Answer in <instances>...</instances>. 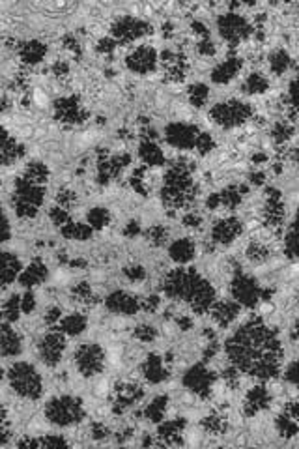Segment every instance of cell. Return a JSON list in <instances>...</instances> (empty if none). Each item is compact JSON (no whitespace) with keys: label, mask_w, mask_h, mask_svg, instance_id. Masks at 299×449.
Segmentation results:
<instances>
[{"label":"cell","mask_w":299,"mask_h":449,"mask_svg":"<svg viewBox=\"0 0 299 449\" xmlns=\"http://www.w3.org/2000/svg\"><path fill=\"white\" fill-rule=\"evenodd\" d=\"M228 352L241 369L258 376H273L279 367V343L262 324L250 322L230 341Z\"/></svg>","instance_id":"obj_1"},{"label":"cell","mask_w":299,"mask_h":449,"mask_svg":"<svg viewBox=\"0 0 299 449\" xmlns=\"http://www.w3.org/2000/svg\"><path fill=\"white\" fill-rule=\"evenodd\" d=\"M249 114L250 109L243 103H226L213 109V118L219 124H225V126H234V124L243 122Z\"/></svg>","instance_id":"obj_2"},{"label":"cell","mask_w":299,"mask_h":449,"mask_svg":"<svg viewBox=\"0 0 299 449\" xmlns=\"http://www.w3.org/2000/svg\"><path fill=\"white\" fill-rule=\"evenodd\" d=\"M219 26L223 36H225L226 39H230V42H239V39L247 36V32H249L247 23H245L243 19L236 17V15H228V17L221 19Z\"/></svg>","instance_id":"obj_3"},{"label":"cell","mask_w":299,"mask_h":449,"mask_svg":"<svg viewBox=\"0 0 299 449\" xmlns=\"http://www.w3.org/2000/svg\"><path fill=\"white\" fill-rule=\"evenodd\" d=\"M234 294L238 296L241 302L245 303H254L257 302V298H258V287L252 281H249V279H239L238 283H236V287H234Z\"/></svg>","instance_id":"obj_4"},{"label":"cell","mask_w":299,"mask_h":449,"mask_svg":"<svg viewBox=\"0 0 299 449\" xmlns=\"http://www.w3.org/2000/svg\"><path fill=\"white\" fill-rule=\"evenodd\" d=\"M239 230V223L236 219H226V221H221L213 230V238L217 241H230L238 234Z\"/></svg>","instance_id":"obj_5"},{"label":"cell","mask_w":299,"mask_h":449,"mask_svg":"<svg viewBox=\"0 0 299 449\" xmlns=\"http://www.w3.org/2000/svg\"><path fill=\"white\" fill-rule=\"evenodd\" d=\"M211 380H213V378L202 369H195L189 376H187V384H189L195 391H200V393H204V391L209 388Z\"/></svg>","instance_id":"obj_6"},{"label":"cell","mask_w":299,"mask_h":449,"mask_svg":"<svg viewBox=\"0 0 299 449\" xmlns=\"http://www.w3.org/2000/svg\"><path fill=\"white\" fill-rule=\"evenodd\" d=\"M266 402H268V395H266V391L262 388H257L254 391H250L249 397H247V406H245L247 414L258 412Z\"/></svg>","instance_id":"obj_7"},{"label":"cell","mask_w":299,"mask_h":449,"mask_svg":"<svg viewBox=\"0 0 299 449\" xmlns=\"http://www.w3.org/2000/svg\"><path fill=\"white\" fill-rule=\"evenodd\" d=\"M241 66V62L236 60V58H232V60H228L225 62V64H221L219 68L215 69V73H213V79L217 80V83H223V80H228L230 77H232L236 71H238V68Z\"/></svg>","instance_id":"obj_8"},{"label":"cell","mask_w":299,"mask_h":449,"mask_svg":"<svg viewBox=\"0 0 299 449\" xmlns=\"http://www.w3.org/2000/svg\"><path fill=\"white\" fill-rule=\"evenodd\" d=\"M236 314H238V307H236L234 303H223V305H219L217 311H215V318L219 320L223 326H226L230 320H234Z\"/></svg>","instance_id":"obj_9"},{"label":"cell","mask_w":299,"mask_h":449,"mask_svg":"<svg viewBox=\"0 0 299 449\" xmlns=\"http://www.w3.org/2000/svg\"><path fill=\"white\" fill-rule=\"evenodd\" d=\"M266 87H268V83L260 75H250L249 80L245 83V90L247 92H264Z\"/></svg>","instance_id":"obj_10"},{"label":"cell","mask_w":299,"mask_h":449,"mask_svg":"<svg viewBox=\"0 0 299 449\" xmlns=\"http://www.w3.org/2000/svg\"><path fill=\"white\" fill-rule=\"evenodd\" d=\"M191 253H193V247H191V243H187V241H180V243H176V247H174V257L180 260H187L191 257Z\"/></svg>","instance_id":"obj_11"},{"label":"cell","mask_w":299,"mask_h":449,"mask_svg":"<svg viewBox=\"0 0 299 449\" xmlns=\"http://www.w3.org/2000/svg\"><path fill=\"white\" fill-rule=\"evenodd\" d=\"M204 427H206V431L209 432H221L223 429H225V423H223V418H219V416H211V418H208L206 421H204Z\"/></svg>","instance_id":"obj_12"},{"label":"cell","mask_w":299,"mask_h":449,"mask_svg":"<svg viewBox=\"0 0 299 449\" xmlns=\"http://www.w3.org/2000/svg\"><path fill=\"white\" fill-rule=\"evenodd\" d=\"M268 249H266V247H262V246H250V249H249V259L250 260H254V262H262V260H266L268 259Z\"/></svg>","instance_id":"obj_13"},{"label":"cell","mask_w":299,"mask_h":449,"mask_svg":"<svg viewBox=\"0 0 299 449\" xmlns=\"http://www.w3.org/2000/svg\"><path fill=\"white\" fill-rule=\"evenodd\" d=\"M286 66H288V56L284 55V53H277V55L271 58V68H273L277 73L284 71Z\"/></svg>","instance_id":"obj_14"},{"label":"cell","mask_w":299,"mask_h":449,"mask_svg":"<svg viewBox=\"0 0 299 449\" xmlns=\"http://www.w3.org/2000/svg\"><path fill=\"white\" fill-rule=\"evenodd\" d=\"M193 92H191V98H193V103L196 105V107H200L202 103H204V99H206V96H208V90L202 87V85H196V87L191 88Z\"/></svg>","instance_id":"obj_15"},{"label":"cell","mask_w":299,"mask_h":449,"mask_svg":"<svg viewBox=\"0 0 299 449\" xmlns=\"http://www.w3.org/2000/svg\"><path fill=\"white\" fill-rule=\"evenodd\" d=\"M279 431L282 432V436H292V434H295L297 427H295L288 418H281L279 419Z\"/></svg>","instance_id":"obj_16"},{"label":"cell","mask_w":299,"mask_h":449,"mask_svg":"<svg viewBox=\"0 0 299 449\" xmlns=\"http://www.w3.org/2000/svg\"><path fill=\"white\" fill-rule=\"evenodd\" d=\"M288 249H290L292 253H299V221H297V225H295V230H293V234L290 236Z\"/></svg>","instance_id":"obj_17"},{"label":"cell","mask_w":299,"mask_h":449,"mask_svg":"<svg viewBox=\"0 0 299 449\" xmlns=\"http://www.w3.org/2000/svg\"><path fill=\"white\" fill-rule=\"evenodd\" d=\"M290 133H292L290 126H284V124H281V126H277V130H275V139H277V141H284V139H288V137H290Z\"/></svg>","instance_id":"obj_18"},{"label":"cell","mask_w":299,"mask_h":449,"mask_svg":"<svg viewBox=\"0 0 299 449\" xmlns=\"http://www.w3.org/2000/svg\"><path fill=\"white\" fill-rule=\"evenodd\" d=\"M198 148H200V152H208L209 148H211L209 137H200V139H198Z\"/></svg>","instance_id":"obj_19"},{"label":"cell","mask_w":299,"mask_h":449,"mask_svg":"<svg viewBox=\"0 0 299 449\" xmlns=\"http://www.w3.org/2000/svg\"><path fill=\"white\" fill-rule=\"evenodd\" d=\"M198 49H200V53H204V55H211V53H213V45L209 44V42H202V44L198 45Z\"/></svg>","instance_id":"obj_20"},{"label":"cell","mask_w":299,"mask_h":449,"mask_svg":"<svg viewBox=\"0 0 299 449\" xmlns=\"http://www.w3.org/2000/svg\"><path fill=\"white\" fill-rule=\"evenodd\" d=\"M290 378L299 386V363H295L292 369H290Z\"/></svg>","instance_id":"obj_21"},{"label":"cell","mask_w":299,"mask_h":449,"mask_svg":"<svg viewBox=\"0 0 299 449\" xmlns=\"http://www.w3.org/2000/svg\"><path fill=\"white\" fill-rule=\"evenodd\" d=\"M292 335H293V339H299V322L295 324V326H293V333H292Z\"/></svg>","instance_id":"obj_22"}]
</instances>
